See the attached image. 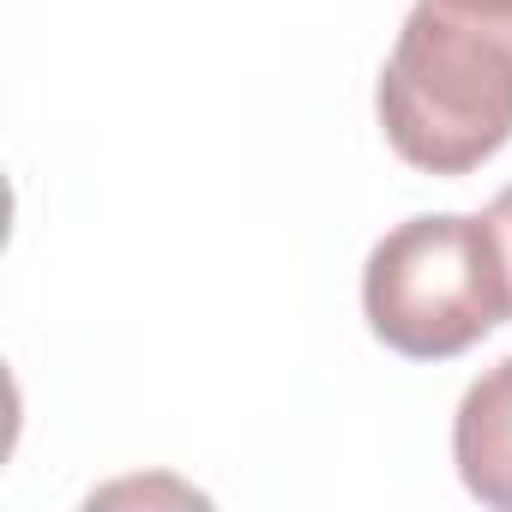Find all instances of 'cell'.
<instances>
[{"label": "cell", "mask_w": 512, "mask_h": 512, "mask_svg": "<svg viewBox=\"0 0 512 512\" xmlns=\"http://www.w3.org/2000/svg\"><path fill=\"white\" fill-rule=\"evenodd\" d=\"M374 115L410 169H482L512 139V19L416 0L380 67Z\"/></svg>", "instance_id": "6da1fadb"}, {"label": "cell", "mask_w": 512, "mask_h": 512, "mask_svg": "<svg viewBox=\"0 0 512 512\" xmlns=\"http://www.w3.org/2000/svg\"><path fill=\"white\" fill-rule=\"evenodd\" d=\"M362 314L368 332L410 362H452L476 350L512 314L488 217L428 211L386 229L362 266Z\"/></svg>", "instance_id": "7a4b0ae2"}, {"label": "cell", "mask_w": 512, "mask_h": 512, "mask_svg": "<svg viewBox=\"0 0 512 512\" xmlns=\"http://www.w3.org/2000/svg\"><path fill=\"white\" fill-rule=\"evenodd\" d=\"M452 464L482 506L512 512V356L482 368L470 380V392L458 398Z\"/></svg>", "instance_id": "3957f363"}, {"label": "cell", "mask_w": 512, "mask_h": 512, "mask_svg": "<svg viewBox=\"0 0 512 512\" xmlns=\"http://www.w3.org/2000/svg\"><path fill=\"white\" fill-rule=\"evenodd\" d=\"M488 217V229H494V241H500V260H506V284H512V181L494 193V205L482 211Z\"/></svg>", "instance_id": "277c9868"}, {"label": "cell", "mask_w": 512, "mask_h": 512, "mask_svg": "<svg viewBox=\"0 0 512 512\" xmlns=\"http://www.w3.org/2000/svg\"><path fill=\"white\" fill-rule=\"evenodd\" d=\"M452 7H470V13H494V19H512V0H452Z\"/></svg>", "instance_id": "5b68a950"}]
</instances>
